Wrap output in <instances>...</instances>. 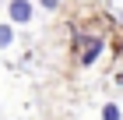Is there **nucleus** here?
I'll use <instances>...</instances> for the list:
<instances>
[{
  "label": "nucleus",
  "instance_id": "1",
  "mask_svg": "<svg viewBox=\"0 0 123 120\" xmlns=\"http://www.w3.org/2000/svg\"><path fill=\"white\" fill-rule=\"evenodd\" d=\"M32 18H35V7L28 0H11L7 4V21L11 25H32Z\"/></svg>",
  "mask_w": 123,
  "mask_h": 120
},
{
  "label": "nucleus",
  "instance_id": "2",
  "mask_svg": "<svg viewBox=\"0 0 123 120\" xmlns=\"http://www.w3.org/2000/svg\"><path fill=\"white\" fill-rule=\"evenodd\" d=\"M102 49H105V42L98 35H88L85 42H81V53H77V64L81 67H92L95 60H98V56H102Z\"/></svg>",
  "mask_w": 123,
  "mask_h": 120
},
{
  "label": "nucleus",
  "instance_id": "3",
  "mask_svg": "<svg viewBox=\"0 0 123 120\" xmlns=\"http://www.w3.org/2000/svg\"><path fill=\"white\" fill-rule=\"evenodd\" d=\"M11 42H14V25L4 21V25H0V49H7Z\"/></svg>",
  "mask_w": 123,
  "mask_h": 120
},
{
  "label": "nucleus",
  "instance_id": "4",
  "mask_svg": "<svg viewBox=\"0 0 123 120\" xmlns=\"http://www.w3.org/2000/svg\"><path fill=\"white\" fill-rule=\"evenodd\" d=\"M102 120H123L120 106H116V102H105V106H102Z\"/></svg>",
  "mask_w": 123,
  "mask_h": 120
},
{
  "label": "nucleus",
  "instance_id": "5",
  "mask_svg": "<svg viewBox=\"0 0 123 120\" xmlns=\"http://www.w3.org/2000/svg\"><path fill=\"white\" fill-rule=\"evenodd\" d=\"M39 4H42V7H46V11H56L60 4H63V0H39Z\"/></svg>",
  "mask_w": 123,
  "mask_h": 120
},
{
  "label": "nucleus",
  "instance_id": "6",
  "mask_svg": "<svg viewBox=\"0 0 123 120\" xmlns=\"http://www.w3.org/2000/svg\"><path fill=\"white\" fill-rule=\"evenodd\" d=\"M120 21H123V11H120Z\"/></svg>",
  "mask_w": 123,
  "mask_h": 120
}]
</instances>
